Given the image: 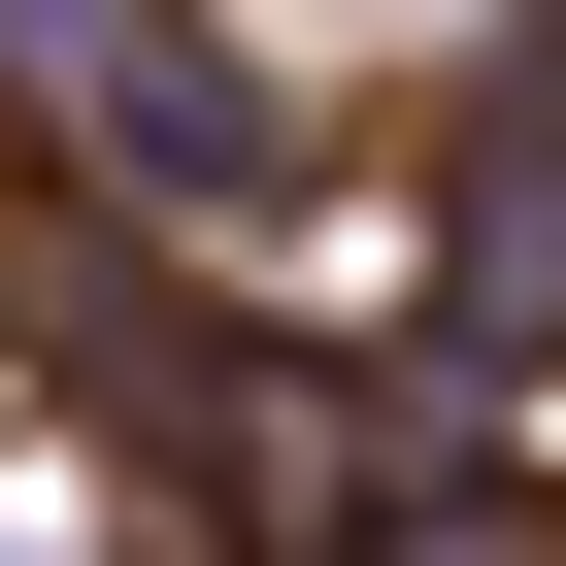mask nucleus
I'll list each match as a JSON object with an SVG mask.
<instances>
[{"label": "nucleus", "mask_w": 566, "mask_h": 566, "mask_svg": "<svg viewBox=\"0 0 566 566\" xmlns=\"http://www.w3.org/2000/svg\"><path fill=\"white\" fill-rule=\"evenodd\" d=\"M0 67H34V134L134 200V233H301V67H233L200 0H0Z\"/></svg>", "instance_id": "obj_1"}, {"label": "nucleus", "mask_w": 566, "mask_h": 566, "mask_svg": "<svg viewBox=\"0 0 566 566\" xmlns=\"http://www.w3.org/2000/svg\"><path fill=\"white\" fill-rule=\"evenodd\" d=\"M334 566H566V533H533V500L467 467V400H400V433L334 467Z\"/></svg>", "instance_id": "obj_2"}]
</instances>
